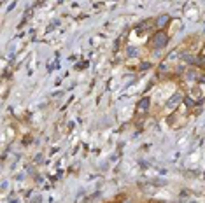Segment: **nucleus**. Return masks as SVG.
<instances>
[{
	"instance_id": "1",
	"label": "nucleus",
	"mask_w": 205,
	"mask_h": 203,
	"mask_svg": "<svg viewBox=\"0 0 205 203\" xmlns=\"http://www.w3.org/2000/svg\"><path fill=\"white\" fill-rule=\"evenodd\" d=\"M168 42V35L167 33H163V32H156L154 33V37H152V47L154 49H161V47H165Z\"/></svg>"
},
{
	"instance_id": "2",
	"label": "nucleus",
	"mask_w": 205,
	"mask_h": 203,
	"mask_svg": "<svg viewBox=\"0 0 205 203\" xmlns=\"http://www.w3.org/2000/svg\"><path fill=\"white\" fill-rule=\"evenodd\" d=\"M182 98H184V96H182V93H175V95H174V96L167 102V107H168V109H174L179 102H182Z\"/></svg>"
},
{
	"instance_id": "3",
	"label": "nucleus",
	"mask_w": 205,
	"mask_h": 203,
	"mask_svg": "<svg viewBox=\"0 0 205 203\" xmlns=\"http://www.w3.org/2000/svg\"><path fill=\"white\" fill-rule=\"evenodd\" d=\"M168 21H170L168 14H163V16H160V18H158V21H156V26L160 28V32H161V28H165V25H167Z\"/></svg>"
},
{
	"instance_id": "4",
	"label": "nucleus",
	"mask_w": 205,
	"mask_h": 203,
	"mask_svg": "<svg viewBox=\"0 0 205 203\" xmlns=\"http://www.w3.org/2000/svg\"><path fill=\"white\" fill-rule=\"evenodd\" d=\"M139 111H147V107H149V96H144L140 102H139Z\"/></svg>"
},
{
	"instance_id": "5",
	"label": "nucleus",
	"mask_w": 205,
	"mask_h": 203,
	"mask_svg": "<svg viewBox=\"0 0 205 203\" xmlns=\"http://www.w3.org/2000/svg\"><path fill=\"white\" fill-rule=\"evenodd\" d=\"M126 53H128V56H139L140 51H139L137 47H128V49H126Z\"/></svg>"
},
{
	"instance_id": "6",
	"label": "nucleus",
	"mask_w": 205,
	"mask_h": 203,
	"mask_svg": "<svg viewBox=\"0 0 205 203\" xmlns=\"http://www.w3.org/2000/svg\"><path fill=\"white\" fill-rule=\"evenodd\" d=\"M147 67H149V63H142V65H140V68H142V70H146Z\"/></svg>"
}]
</instances>
